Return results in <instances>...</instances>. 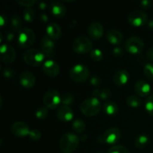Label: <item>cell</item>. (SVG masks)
<instances>
[{
  "instance_id": "6da1fadb",
  "label": "cell",
  "mask_w": 153,
  "mask_h": 153,
  "mask_svg": "<svg viewBox=\"0 0 153 153\" xmlns=\"http://www.w3.org/2000/svg\"><path fill=\"white\" fill-rule=\"evenodd\" d=\"M79 137L73 133H66L60 139V150L63 153H73L79 146Z\"/></svg>"
},
{
  "instance_id": "7a4b0ae2",
  "label": "cell",
  "mask_w": 153,
  "mask_h": 153,
  "mask_svg": "<svg viewBox=\"0 0 153 153\" xmlns=\"http://www.w3.org/2000/svg\"><path fill=\"white\" fill-rule=\"evenodd\" d=\"M102 108L100 100L96 97H90L84 100L80 105V110L87 117H94L100 113Z\"/></svg>"
},
{
  "instance_id": "3957f363",
  "label": "cell",
  "mask_w": 153,
  "mask_h": 153,
  "mask_svg": "<svg viewBox=\"0 0 153 153\" xmlns=\"http://www.w3.org/2000/svg\"><path fill=\"white\" fill-rule=\"evenodd\" d=\"M45 55L42 51L37 49H30L23 53L24 61L31 67H38L43 62Z\"/></svg>"
},
{
  "instance_id": "277c9868",
  "label": "cell",
  "mask_w": 153,
  "mask_h": 153,
  "mask_svg": "<svg viewBox=\"0 0 153 153\" xmlns=\"http://www.w3.org/2000/svg\"><path fill=\"white\" fill-rule=\"evenodd\" d=\"M89 69L84 64H76L70 70V79L76 82L82 83L86 82L89 79Z\"/></svg>"
},
{
  "instance_id": "5b68a950",
  "label": "cell",
  "mask_w": 153,
  "mask_h": 153,
  "mask_svg": "<svg viewBox=\"0 0 153 153\" xmlns=\"http://www.w3.org/2000/svg\"><path fill=\"white\" fill-rule=\"evenodd\" d=\"M35 40V34L31 28H23L18 33L17 45L22 49L31 46Z\"/></svg>"
},
{
  "instance_id": "8992f818",
  "label": "cell",
  "mask_w": 153,
  "mask_h": 153,
  "mask_svg": "<svg viewBox=\"0 0 153 153\" xmlns=\"http://www.w3.org/2000/svg\"><path fill=\"white\" fill-rule=\"evenodd\" d=\"M73 49L78 54H86L93 49L92 42L85 36H79L73 43Z\"/></svg>"
},
{
  "instance_id": "52a82bcc",
  "label": "cell",
  "mask_w": 153,
  "mask_h": 153,
  "mask_svg": "<svg viewBox=\"0 0 153 153\" xmlns=\"http://www.w3.org/2000/svg\"><path fill=\"white\" fill-rule=\"evenodd\" d=\"M43 101L46 108L54 109L58 108L61 102V97L58 91L51 89L45 93Z\"/></svg>"
},
{
  "instance_id": "ba28073f",
  "label": "cell",
  "mask_w": 153,
  "mask_h": 153,
  "mask_svg": "<svg viewBox=\"0 0 153 153\" xmlns=\"http://www.w3.org/2000/svg\"><path fill=\"white\" fill-rule=\"evenodd\" d=\"M144 46L145 44L143 40L137 36L129 37L125 43L126 49L133 55H138L141 53L143 51Z\"/></svg>"
},
{
  "instance_id": "9c48e42d",
  "label": "cell",
  "mask_w": 153,
  "mask_h": 153,
  "mask_svg": "<svg viewBox=\"0 0 153 153\" xmlns=\"http://www.w3.org/2000/svg\"><path fill=\"white\" fill-rule=\"evenodd\" d=\"M121 137L120 130L116 127H113L106 130L104 134L99 137V140L101 143L107 144H114L120 140Z\"/></svg>"
},
{
  "instance_id": "30bf717a",
  "label": "cell",
  "mask_w": 153,
  "mask_h": 153,
  "mask_svg": "<svg viewBox=\"0 0 153 153\" xmlns=\"http://www.w3.org/2000/svg\"><path fill=\"white\" fill-rule=\"evenodd\" d=\"M148 16L145 12L141 10H134L129 13L128 21L131 25L135 27L143 26L146 23Z\"/></svg>"
},
{
  "instance_id": "8fae6325",
  "label": "cell",
  "mask_w": 153,
  "mask_h": 153,
  "mask_svg": "<svg viewBox=\"0 0 153 153\" xmlns=\"http://www.w3.org/2000/svg\"><path fill=\"white\" fill-rule=\"evenodd\" d=\"M0 58L1 61L6 64H10L14 61L16 58V52L13 46L4 43L0 46Z\"/></svg>"
},
{
  "instance_id": "7c38bea8",
  "label": "cell",
  "mask_w": 153,
  "mask_h": 153,
  "mask_svg": "<svg viewBox=\"0 0 153 153\" xmlns=\"http://www.w3.org/2000/svg\"><path fill=\"white\" fill-rule=\"evenodd\" d=\"M40 48L45 56L52 57L55 55V44L52 39L48 35H43L40 40Z\"/></svg>"
},
{
  "instance_id": "4fadbf2b",
  "label": "cell",
  "mask_w": 153,
  "mask_h": 153,
  "mask_svg": "<svg viewBox=\"0 0 153 153\" xmlns=\"http://www.w3.org/2000/svg\"><path fill=\"white\" fill-rule=\"evenodd\" d=\"M10 131L15 136L18 137H24L27 135L29 136L30 132H31L28 126L22 121H17L14 123L11 126Z\"/></svg>"
},
{
  "instance_id": "5bb4252c",
  "label": "cell",
  "mask_w": 153,
  "mask_h": 153,
  "mask_svg": "<svg viewBox=\"0 0 153 153\" xmlns=\"http://www.w3.org/2000/svg\"><path fill=\"white\" fill-rule=\"evenodd\" d=\"M43 73L49 77H56L60 73V67L53 60H46L43 64Z\"/></svg>"
},
{
  "instance_id": "9a60e30c",
  "label": "cell",
  "mask_w": 153,
  "mask_h": 153,
  "mask_svg": "<svg viewBox=\"0 0 153 153\" xmlns=\"http://www.w3.org/2000/svg\"><path fill=\"white\" fill-rule=\"evenodd\" d=\"M19 81L22 87L25 88H31L35 85L36 78L32 73L25 70L19 74Z\"/></svg>"
},
{
  "instance_id": "2e32d148",
  "label": "cell",
  "mask_w": 153,
  "mask_h": 153,
  "mask_svg": "<svg viewBox=\"0 0 153 153\" xmlns=\"http://www.w3.org/2000/svg\"><path fill=\"white\" fill-rule=\"evenodd\" d=\"M104 29L101 23L98 22H94L89 25L88 33L89 37L94 40H98L103 35Z\"/></svg>"
},
{
  "instance_id": "e0dca14e",
  "label": "cell",
  "mask_w": 153,
  "mask_h": 153,
  "mask_svg": "<svg viewBox=\"0 0 153 153\" xmlns=\"http://www.w3.org/2000/svg\"><path fill=\"white\" fill-rule=\"evenodd\" d=\"M58 120L63 122H70L73 118V111L70 106L62 105L58 108L57 111Z\"/></svg>"
},
{
  "instance_id": "ac0fdd59",
  "label": "cell",
  "mask_w": 153,
  "mask_h": 153,
  "mask_svg": "<svg viewBox=\"0 0 153 153\" xmlns=\"http://www.w3.org/2000/svg\"><path fill=\"white\" fill-rule=\"evenodd\" d=\"M129 79L128 72L126 70H120L114 73L113 76V82L117 86H123L126 85Z\"/></svg>"
},
{
  "instance_id": "d6986e66",
  "label": "cell",
  "mask_w": 153,
  "mask_h": 153,
  "mask_svg": "<svg viewBox=\"0 0 153 153\" xmlns=\"http://www.w3.org/2000/svg\"><path fill=\"white\" fill-rule=\"evenodd\" d=\"M46 35L49 36L52 40H58L61 38L62 35V31L59 25L55 22H52L46 26Z\"/></svg>"
},
{
  "instance_id": "ffe728a7",
  "label": "cell",
  "mask_w": 153,
  "mask_h": 153,
  "mask_svg": "<svg viewBox=\"0 0 153 153\" xmlns=\"http://www.w3.org/2000/svg\"><path fill=\"white\" fill-rule=\"evenodd\" d=\"M134 91L140 97H146L149 95L151 91V87L146 82L143 80L137 81L134 86Z\"/></svg>"
},
{
  "instance_id": "44dd1931",
  "label": "cell",
  "mask_w": 153,
  "mask_h": 153,
  "mask_svg": "<svg viewBox=\"0 0 153 153\" xmlns=\"http://www.w3.org/2000/svg\"><path fill=\"white\" fill-rule=\"evenodd\" d=\"M52 14L56 18H61L65 15L66 7L62 2L60 1H53L50 6Z\"/></svg>"
},
{
  "instance_id": "7402d4cb",
  "label": "cell",
  "mask_w": 153,
  "mask_h": 153,
  "mask_svg": "<svg viewBox=\"0 0 153 153\" xmlns=\"http://www.w3.org/2000/svg\"><path fill=\"white\" fill-rule=\"evenodd\" d=\"M123 36L120 31L117 29H111L107 33V40L111 44L118 45L122 43Z\"/></svg>"
},
{
  "instance_id": "603a6c76",
  "label": "cell",
  "mask_w": 153,
  "mask_h": 153,
  "mask_svg": "<svg viewBox=\"0 0 153 153\" xmlns=\"http://www.w3.org/2000/svg\"><path fill=\"white\" fill-rule=\"evenodd\" d=\"M103 110L106 114L112 116V115H115L117 114L119 108H118L117 105L114 102L108 101L103 105Z\"/></svg>"
},
{
  "instance_id": "cb8c5ba5",
  "label": "cell",
  "mask_w": 153,
  "mask_h": 153,
  "mask_svg": "<svg viewBox=\"0 0 153 153\" xmlns=\"http://www.w3.org/2000/svg\"><path fill=\"white\" fill-rule=\"evenodd\" d=\"M93 95L98 100H107L111 97V91L110 89H95L93 91Z\"/></svg>"
},
{
  "instance_id": "d4e9b609",
  "label": "cell",
  "mask_w": 153,
  "mask_h": 153,
  "mask_svg": "<svg viewBox=\"0 0 153 153\" xmlns=\"http://www.w3.org/2000/svg\"><path fill=\"white\" fill-rule=\"evenodd\" d=\"M10 27L16 32L19 33L22 29V19L17 14H14L10 18Z\"/></svg>"
},
{
  "instance_id": "484cf974",
  "label": "cell",
  "mask_w": 153,
  "mask_h": 153,
  "mask_svg": "<svg viewBox=\"0 0 153 153\" xmlns=\"http://www.w3.org/2000/svg\"><path fill=\"white\" fill-rule=\"evenodd\" d=\"M126 102L130 107L134 108L140 107L142 104L141 100L135 95H131L127 97Z\"/></svg>"
},
{
  "instance_id": "4316f807",
  "label": "cell",
  "mask_w": 153,
  "mask_h": 153,
  "mask_svg": "<svg viewBox=\"0 0 153 153\" xmlns=\"http://www.w3.org/2000/svg\"><path fill=\"white\" fill-rule=\"evenodd\" d=\"M72 128L76 132L82 133L85 129V123L82 119H76L72 123Z\"/></svg>"
},
{
  "instance_id": "83f0119b",
  "label": "cell",
  "mask_w": 153,
  "mask_h": 153,
  "mask_svg": "<svg viewBox=\"0 0 153 153\" xmlns=\"http://www.w3.org/2000/svg\"><path fill=\"white\" fill-rule=\"evenodd\" d=\"M149 140L148 136L145 135V134H141V135L138 136L135 139L134 145H135V146L137 149H143V148H144L147 145Z\"/></svg>"
},
{
  "instance_id": "f1b7e54d",
  "label": "cell",
  "mask_w": 153,
  "mask_h": 153,
  "mask_svg": "<svg viewBox=\"0 0 153 153\" xmlns=\"http://www.w3.org/2000/svg\"><path fill=\"white\" fill-rule=\"evenodd\" d=\"M35 13L31 7H26L23 10V18L26 22H31L34 20Z\"/></svg>"
},
{
  "instance_id": "f546056e",
  "label": "cell",
  "mask_w": 153,
  "mask_h": 153,
  "mask_svg": "<svg viewBox=\"0 0 153 153\" xmlns=\"http://www.w3.org/2000/svg\"><path fill=\"white\" fill-rule=\"evenodd\" d=\"M49 114V111L46 107L42 106L37 108V110L35 112V116L37 119L39 120H44L46 119Z\"/></svg>"
},
{
  "instance_id": "4dcf8cb0",
  "label": "cell",
  "mask_w": 153,
  "mask_h": 153,
  "mask_svg": "<svg viewBox=\"0 0 153 153\" xmlns=\"http://www.w3.org/2000/svg\"><path fill=\"white\" fill-rule=\"evenodd\" d=\"M91 59L94 61H100L103 58V53L100 49H94L90 52Z\"/></svg>"
},
{
  "instance_id": "1f68e13d",
  "label": "cell",
  "mask_w": 153,
  "mask_h": 153,
  "mask_svg": "<svg viewBox=\"0 0 153 153\" xmlns=\"http://www.w3.org/2000/svg\"><path fill=\"white\" fill-rule=\"evenodd\" d=\"M108 153H130L127 148L121 145H115L110 148Z\"/></svg>"
},
{
  "instance_id": "d6a6232c",
  "label": "cell",
  "mask_w": 153,
  "mask_h": 153,
  "mask_svg": "<svg viewBox=\"0 0 153 153\" xmlns=\"http://www.w3.org/2000/svg\"><path fill=\"white\" fill-rule=\"evenodd\" d=\"M73 101H74V97L72 94H64V95L61 97V102H62L63 105H67L69 106L70 105L73 104Z\"/></svg>"
},
{
  "instance_id": "836d02e7",
  "label": "cell",
  "mask_w": 153,
  "mask_h": 153,
  "mask_svg": "<svg viewBox=\"0 0 153 153\" xmlns=\"http://www.w3.org/2000/svg\"><path fill=\"white\" fill-rule=\"evenodd\" d=\"M143 73L148 79L153 80V64L152 63L146 64L143 68Z\"/></svg>"
},
{
  "instance_id": "e575fe53",
  "label": "cell",
  "mask_w": 153,
  "mask_h": 153,
  "mask_svg": "<svg viewBox=\"0 0 153 153\" xmlns=\"http://www.w3.org/2000/svg\"><path fill=\"white\" fill-rule=\"evenodd\" d=\"M145 108H146V111L149 113V114L153 116V94L149 96L147 100H146Z\"/></svg>"
},
{
  "instance_id": "d590c367",
  "label": "cell",
  "mask_w": 153,
  "mask_h": 153,
  "mask_svg": "<svg viewBox=\"0 0 153 153\" xmlns=\"http://www.w3.org/2000/svg\"><path fill=\"white\" fill-rule=\"evenodd\" d=\"M16 2L22 6L31 7V6L34 5L37 2V0H16Z\"/></svg>"
},
{
  "instance_id": "8d00e7d4",
  "label": "cell",
  "mask_w": 153,
  "mask_h": 153,
  "mask_svg": "<svg viewBox=\"0 0 153 153\" xmlns=\"http://www.w3.org/2000/svg\"><path fill=\"white\" fill-rule=\"evenodd\" d=\"M29 137L33 140H38L41 137V133L38 129H32L31 130Z\"/></svg>"
},
{
  "instance_id": "74e56055",
  "label": "cell",
  "mask_w": 153,
  "mask_h": 153,
  "mask_svg": "<svg viewBox=\"0 0 153 153\" xmlns=\"http://www.w3.org/2000/svg\"><path fill=\"white\" fill-rule=\"evenodd\" d=\"M3 75L7 79H11L14 76V70L11 67H4V69L3 70Z\"/></svg>"
},
{
  "instance_id": "f35d334b",
  "label": "cell",
  "mask_w": 153,
  "mask_h": 153,
  "mask_svg": "<svg viewBox=\"0 0 153 153\" xmlns=\"http://www.w3.org/2000/svg\"><path fill=\"white\" fill-rule=\"evenodd\" d=\"M90 82H91V84L93 86H99L102 83V80L99 76H94L90 79Z\"/></svg>"
},
{
  "instance_id": "ab89813d",
  "label": "cell",
  "mask_w": 153,
  "mask_h": 153,
  "mask_svg": "<svg viewBox=\"0 0 153 153\" xmlns=\"http://www.w3.org/2000/svg\"><path fill=\"white\" fill-rule=\"evenodd\" d=\"M152 1L151 0H142L140 3V5L142 8L147 9L152 5Z\"/></svg>"
},
{
  "instance_id": "60d3db41",
  "label": "cell",
  "mask_w": 153,
  "mask_h": 153,
  "mask_svg": "<svg viewBox=\"0 0 153 153\" xmlns=\"http://www.w3.org/2000/svg\"><path fill=\"white\" fill-rule=\"evenodd\" d=\"M113 52L114 55L117 57H120V56H122L123 54V48L119 47V46H117V47H114L112 50Z\"/></svg>"
},
{
  "instance_id": "b9f144b4",
  "label": "cell",
  "mask_w": 153,
  "mask_h": 153,
  "mask_svg": "<svg viewBox=\"0 0 153 153\" xmlns=\"http://www.w3.org/2000/svg\"><path fill=\"white\" fill-rule=\"evenodd\" d=\"M146 57L149 61H153V46L148 49L147 52H146Z\"/></svg>"
},
{
  "instance_id": "7bdbcfd3",
  "label": "cell",
  "mask_w": 153,
  "mask_h": 153,
  "mask_svg": "<svg viewBox=\"0 0 153 153\" xmlns=\"http://www.w3.org/2000/svg\"><path fill=\"white\" fill-rule=\"evenodd\" d=\"M7 22V16H4V14H1L0 16V25L1 26H4Z\"/></svg>"
},
{
  "instance_id": "ee69618b",
  "label": "cell",
  "mask_w": 153,
  "mask_h": 153,
  "mask_svg": "<svg viewBox=\"0 0 153 153\" xmlns=\"http://www.w3.org/2000/svg\"><path fill=\"white\" fill-rule=\"evenodd\" d=\"M13 38H14V34L12 32H8L7 34V35H6V39H7V42L12 41L13 40Z\"/></svg>"
},
{
  "instance_id": "f6af8a7d",
  "label": "cell",
  "mask_w": 153,
  "mask_h": 153,
  "mask_svg": "<svg viewBox=\"0 0 153 153\" xmlns=\"http://www.w3.org/2000/svg\"><path fill=\"white\" fill-rule=\"evenodd\" d=\"M40 20H42L44 22H46L49 21V16H48L46 13H42V14H40Z\"/></svg>"
},
{
  "instance_id": "bcb514c9",
  "label": "cell",
  "mask_w": 153,
  "mask_h": 153,
  "mask_svg": "<svg viewBox=\"0 0 153 153\" xmlns=\"http://www.w3.org/2000/svg\"><path fill=\"white\" fill-rule=\"evenodd\" d=\"M46 7H47V4H46V3L43 2V1H41L39 4V8L41 9V10H44V9L46 8Z\"/></svg>"
},
{
  "instance_id": "7dc6e473",
  "label": "cell",
  "mask_w": 153,
  "mask_h": 153,
  "mask_svg": "<svg viewBox=\"0 0 153 153\" xmlns=\"http://www.w3.org/2000/svg\"><path fill=\"white\" fill-rule=\"evenodd\" d=\"M148 27L150 28L151 30H153V19H150L148 22Z\"/></svg>"
},
{
  "instance_id": "c3c4849f",
  "label": "cell",
  "mask_w": 153,
  "mask_h": 153,
  "mask_svg": "<svg viewBox=\"0 0 153 153\" xmlns=\"http://www.w3.org/2000/svg\"><path fill=\"white\" fill-rule=\"evenodd\" d=\"M87 138V135L86 134H84V135H81L80 137H79V140H85V139Z\"/></svg>"
}]
</instances>
